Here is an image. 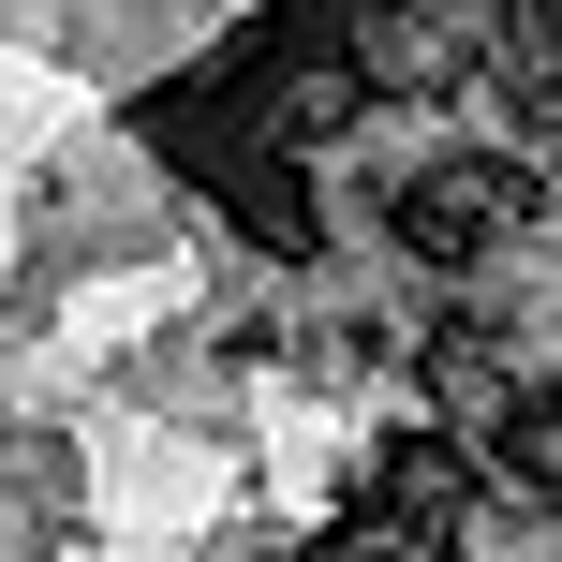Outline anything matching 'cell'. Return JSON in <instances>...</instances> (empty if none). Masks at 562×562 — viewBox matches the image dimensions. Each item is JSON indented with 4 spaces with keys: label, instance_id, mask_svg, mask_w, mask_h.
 <instances>
[{
    "label": "cell",
    "instance_id": "6da1fadb",
    "mask_svg": "<svg viewBox=\"0 0 562 562\" xmlns=\"http://www.w3.org/2000/svg\"><path fill=\"white\" fill-rule=\"evenodd\" d=\"M533 193H548L533 164H504V148H459V164H415V178H400L385 223H400V252H415V267H488L518 223H533Z\"/></svg>",
    "mask_w": 562,
    "mask_h": 562
},
{
    "label": "cell",
    "instance_id": "7a4b0ae2",
    "mask_svg": "<svg viewBox=\"0 0 562 562\" xmlns=\"http://www.w3.org/2000/svg\"><path fill=\"white\" fill-rule=\"evenodd\" d=\"M459 488H474V459L445 445V429H400L385 459L356 474V518H400V533H445L459 518Z\"/></svg>",
    "mask_w": 562,
    "mask_h": 562
},
{
    "label": "cell",
    "instance_id": "3957f363",
    "mask_svg": "<svg viewBox=\"0 0 562 562\" xmlns=\"http://www.w3.org/2000/svg\"><path fill=\"white\" fill-rule=\"evenodd\" d=\"M488 459H504L533 504H562V385H518L504 415H488Z\"/></svg>",
    "mask_w": 562,
    "mask_h": 562
},
{
    "label": "cell",
    "instance_id": "277c9868",
    "mask_svg": "<svg viewBox=\"0 0 562 562\" xmlns=\"http://www.w3.org/2000/svg\"><path fill=\"white\" fill-rule=\"evenodd\" d=\"M326 562H474V548H459V533H400V518H340Z\"/></svg>",
    "mask_w": 562,
    "mask_h": 562
},
{
    "label": "cell",
    "instance_id": "5b68a950",
    "mask_svg": "<svg viewBox=\"0 0 562 562\" xmlns=\"http://www.w3.org/2000/svg\"><path fill=\"white\" fill-rule=\"evenodd\" d=\"M533 134H548V148H533V178H562V89H533Z\"/></svg>",
    "mask_w": 562,
    "mask_h": 562
},
{
    "label": "cell",
    "instance_id": "8992f818",
    "mask_svg": "<svg viewBox=\"0 0 562 562\" xmlns=\"http://www.w3.org/2000/svg\"><path fill=\"white\" fill-rule=\"evenodd\" d=\"M252 562H326V548H252Z\"/></svg>",
    "mask_w": 562,
    "mask_h": 562
}]
</instances>
